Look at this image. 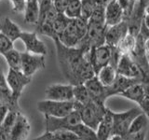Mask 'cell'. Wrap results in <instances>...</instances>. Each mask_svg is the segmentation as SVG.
Here are the masks:
<instances>
[{"label":"cell","mask_w":149,"mask_h":140,"mask_svg":"<svg viewBox=\"0 0 149 140\" xmlns=\"http://www.w3.org/2000/svg\"><path fill=\"white\" fill-rule=\"evenodd\" d=\"M53 41L56 45L60 68L69 84L73 86L84 84L88 79L95 76L92 65L87 57L88 51L77 47H66L57 38Z\"/></svg>","instance_id":"6da1fadb"},{"label":"cell","mask_w":149,"mask_h":140,"mask_svg":"<svg viewBox=\"0 0 149 140\" xmlns=\"http://www.w3.org/2000/svg\"><path fill=\"white\" fill-rule=\"evenodd\" d=\"M88 29V21L81 17L72 19L67 27L57 36V39L63 45L74 48L85 36Z\"/></svg>","instance_id":"7a4b0ae2"},{"label":"cell","mask_w":149,"mask_h":140,"mask_svg":"<svg viewBox=\"0 0 149 140\" xmlns=\"http://www.w3.org/2000/svg\"><path fill=\"white\" fill-rule=\"evenodd\" d=\"M74 109L78 111L82 123L96 131L100 121L104 118L106 112L107 107L105 106V105L98 104L94 101H91L86 105L77 104L74 101Z\"/></svg>","instance_id":"3957f363"},{"label":"cell","mask_w":149,"mask_h":140,"mask_svg":"<svg viewBox=\"0 0 149 140\" xmlns=\"http://www.w3.org/2000/svg\"><path fill=\"white\" fill-rule=\"evenodd\" d=\"M74 101H54L42 100L37 103V109L45 116L61 118L68 115L74 110Z\"/></svg>","instance_id":"277c9868"},{"label":"cell","mask_w":149,"mask_h":140,"mask_svg":"<svg viewBox=\"0 0 149 140\" xmlns=\"http://www.w3.org/2000/svg\"><path fill=\"white\" fill-rule=\"evenodd\" d=\"M141 112L142 110L139 107H134L128 111L119 112V113L112 111V120H113L112 136L118 135L121 137H125L128 134V131L132 120Z\"/></svg>","instance_id":"5b68a950"},{"label":"cell","mask_w":149,"mask_h":140,"mask_svg":"<svg viewBox=\"0 0 149 140\" xmlns=\"http://www.w3.org/2000/svg\"><path fill=\"white\" fill-rule=\"evenodd\" d=\"M6 80L9 90H10L13 102L19 105V99H20L24 88L31 82L32 78L25 76L21 70L8 68Z\"/></svg>","instance_id":"8992f818"},{"label":"cell","mask_w":149,"mask_h":140,"mask_svg":"<svg viewBox=\"0 0 149 140\" xmlns=\"http://www.w3.org/2000/svg\"><path fill=\"white\" fill-rule=\"evenodd\" d=\"M116 73L129 78L137 79L143 82H149V78L143 73L130 54H123L119 57L116 64Z\"/></svg>","instance_id":"52a82bcc"},{"label":"cell","mask_w":149,"mask_h":140,"mask_svg":"<svg viewBox=\"0 0 149 140\" xmlns=\"http://www.w3.org/2000/svg\"><path fill=\"white\" fill-rule=\"evenodd\" d=\"M82 123L78 111L74 109L72 112L64 117L55 118V117L45 116L46 132H55L59 130H69L73 126Z\"/></svg>","instance_id":"ba28073f"},{"label":"cell","mask_w":149,"mask_h":140,"mask_svg":"<svg viewBox=\"0 0 149 140\" xmlns=\"http://www.w3.org/2000/svg\"><path fill=\"white\" fill-rule=\"evenodd\" d=\"M87 57L91 62L96 75L101 68L110 64L112 57V48L106 44L95 47L88 51Z\"/></svg>","instance_id":"9c48e42d"},{"label":"cell","mask_w":149,"mask_h":140,"mask_svg":"<svg viewBox=\"0 0 149 140\" xmlns=\"http://www.w3.org/2000/svg\"><path fill=\"white\" fill-rule=\"evenodd\" d=\"M46 66V60L44 55L34 54L31 52H22L21 71L27 77L35 75L38 70L44 69Z\"/></svg>","instance_id":"30bf717a"},{"label":"cell","mask_w":149,"mask_h":140,"mask_svg":"<svg viewBox=\"0 0 149 140\" xmlns=\"http://www.w3.org/2000/svg\"><path fill=\"white\" fill-rule=\"evenodd\" d=\"M72 84H51L46 89L47 99L54 101H74Z\"/></svg>","instance_id":"8fae6325"},{"label":"cell","mask_w":149,"mask_h":140,"mask_svg":"<svg viewBox=\"0 0 149 140\" xmlns=\"http://www.w3.org/2000/svg\"><path fill=\"white\" fill-rule=\"evenodd\" d=\"M20 39L25 45L28 52L44 56L47 54V47L44 42L38 38L36 32H22Z\"/></svg>","instance_id":"7c38bea8"},{"label":"cell","mask_w":149,"mask_h":140,"mask_svg":"<svg viewBox=\"0 0 149 140\" xmlns=\"http://www.w3.org/2000/svg\"><path fill=\"white\" fill-rule=\"evenodd\" d=\"M31 132V125L26 117L20 111L9 132V140H26Z\"/></svg>","instance_id":"4fadbf2b"},{"label":"cell","mask_w":149,"mask_h":140,"mask_svg":"<svg viewBox=\"0 0 149 140\" xmlns=\"http://www.w3.org/2000/svg\"><path fill=\"white\" fill-rule=\"evenodd\" d=\"M128 34V24L125 20L118 24L106 27L105 31V44L111 48H116L120 40Z\"/></svg>","instance_id":"5bb4252c"},{"label":"cell","mask_w":149,"mask_h":140,"mask_svg":"<svg viewBox=\"0 0 149 140\" xmlns=\"http://www.w3.org/2000/svg\"><path fill=\"white\" fill-rule=\"evenodd\" d=\"M124 10L116 0H109L104 8L105 25L112 26L124 21Z\"/></svg>","instance_id":"9a60e30c"},{"label":"cell","mask_w":149,"mask_h":140,"mask_svg":"<svg viewBox=\"0 0 149 140\" xmlns=\"http://www.w3.org/2000/svg\"><path fill=\"white\" fill-rule=\"evenodd\" d=\"M84 85L87 88V90L91 95L92 101H94L98 104L104 105L105 101L108 97L106 94V87H104L102 84L99 81V79L96 77H92L91 78L84 83Z\"/></svg>","instance_id":"2e32d148"},{"label":"cell","mask_w":149,"mask_h":140,"mask_svg":"<svg viewBox=\"0 0 149 140\" xmlns=\"http://www.w3.org/2000/svg\"><path fill=\"white\" fill-rule=\"evenodd\" d=\"M112 129H113L112 111L107 108L104 118L102 119L96 129L97 140H109L112 136Z\"/></svg>","instance_id":"e0dca14e"},{"label":"cell","mask_w":149,"mask_h":140,"mask_svg":"<svg viewBox=\"0 0 149 140\" xmlns=\"http://www.w3.org/2000/svg\"><path fill=\"white\" fill-rule=\"evenodd\" d=\"M0 32L14 42L20 38L22 31L17 23L11 21L9 18L6 17L3 19V21L0 23Z\"/></svg>","instance_id":"ac0fdd59"},{"label":"cell","mask_w":149,"mask_h":140,"mask_svg":"<svg viewBox=\"0 0 149 140\" xmlns=\"http://www.w3.org/2000/svg\"><path fill=\"white\" fill-rule=\"evenodd\" d=\"M40 8L38 0H26L25 10L23 12L24 22L30 24H36L39 19Z\"/></svg>","instance_id":"d6986e66"},{"label":"cell","mask_w":149,"mask_h":140,"mask_svg":"<svg viewBox=\"0 0 149 140\" xmlns=\"http://www.w3.org/2000/svg\"><path fill=\"white\" fill-rule=\"evenodd\" d=\"M33 140H79V138L69 130H59L55 132H45Z\"/></svg>","instance_id":"ffe728a7"},{"label":"cell","mask_w":149,"mask_h":140,"mask_svg":"<svg viewBox=\"0 0 149 140\" xmlns=\"http://www.w3.org/2000/svg\"><path fill=\"white\" fill-rule=\"evenodd\" d=\"M116 76H118L116 68L111 64H107L102 68H101L96 74V77L99 79V81L104 87L111 86L114 83Z\"/></svg>","instance_id":"44dd1931"},{"label":"cell","mask_w":149,"mask_h":140,"mask_svg":"<svg viewBox=\"0 0 149 140\" xmlns=\"http://www.w3.org/2000/svg\"><path fill=\"white\" fill-rule=\"evenodd\" d=\"M69 131H71L76 134L79 140H97L96 131L88 127V125L84 124L83 123L73 126L72 128L69 129Z\"/></svg>","instance_id":"7402d4cb"},{"label":"cell","mask_w":149,"mask_h":140,"mask_svg":"<svg viewBox=\"0 0 149 140\" xmlns=\"http://www.w3.org/2000/svg\"><path fill=\"white\" fill-rule=\"evenodd\" d=\"M136 44H137V36H134L128 33L120 40L118 46L116 47V50L120 56L123 54H130L135 49Z\"/></svg>","instance_id":"603a6c76"},{"label":"cell","mask_w":149,"mask_h":140,"mask_svg":"<svg viewBox=\"0 0 149 140\" xmlns=\"http://www.w3.org/2000/svg\"><path fill=\"white\" fill-rule=\"evenodd\" d=\"M148 120L149 119L144 113H143V112L139 113L132 120V123L130 125L127 135H135L137 134L144 132V130H146L147 123H148Z\"/></svg>","instance_id":"cb8c5ba5"},{"label":"cell","mask_w":149,"mask_h":140,"mask_svg":"<svg viewBox=\"0 0 149 140\" xmlns=\"http://www.w3.org/2000/svg\"><path fill=\"white\" fill-rule=\"evenodd\" d=\"M74 93V101L80 105H86L90 103L91 100L90 93H88L87 88L84 84H78V85H74L73 89Z\"/></svg>","instance_id":"d4e9b609"},{"label":"cell","mask_w":149,"mask_h":140,"mask_svg":"<svg viewBox=\"0 0 149 140\" xmlns=\"http://www.w3.org/2000/svg\"><path fill=\"white\" fill-rule=\"evenodd\" d=\"M6 60L8 67L15 70H21V62H22V52H19L15 49L7 51L2 54Z\"/></svg>","instance_id":"484cf974"},{"label":"cell","mask_w":149,"mask_h":140,"mask_svg":"<svg viewBox=\"0 0 149 140\" xmlns=\"http://www.w3.org/2000/svg\"><path fill=\"white\" fill-rule=\"evenodd\" d=\"M63 14L70 19H77L81 16V0H70Z\"/></svg>","instance_id":"4316f807"},{"label":"cell","mask_w":149,"mask_h":140,"mask_svg":"<svg viewBox=\"0 0 149 140\" xmlns=\"http://www.w3.org/2000/svg\"><path fill=\"white\" fill-rule=\"evenodd\" d=\"M71 20L72 19L66 17L63 13H58L57 17L55 18V20L52 22V29L56 36H58L67 27Z\"/></svg>","instance_id":"83f0119b"},{"label":"cell","mask_w":149,"mask_h":140,"mask_svg":"<svg viewBox=\"0 0 149 140\" xmlns=\"http://www.w3.org/2000/svg\"><path fill=\"white\" fill-rule=\"evenodd\" d=\"M95 8V0H81V18L88 21Z\"/></svg>","instance_id":"f1b7e54d"},{"label":"cell","mask_w":149,"mask_h":140,"mask_svg":"<svg viewBox=\"0 0 149 140\" xmlns=\"http://www.w3.org/2000/svg\"><path fill=\"white\" fill-rule=\"evenodd\" d=\"M12 49H14L13 41L0 32V54H3Z\"/></svg>","instance_id":"f546056e"},{"label":"cell","mask_w":149,"mask_h":140,"mask_svg":"<svg viewBox=\"0 0 149 140\" xmlns=\"http://www.w3.org/2000/svg\"><path fill=\"white\" fill-rule=\"evenodd\" d=\"M11 4V8L16 13H23L25 10L26 0H8Z\"/></svg>","instance_id":"4dcf8cb0"},{"label":"cell","mask_w":149,"mask_h":140,"mask_svg":"<svg viewBox=\"0 0 149 140\" xmlns=\"http://www.w3.org/2000/svg\"><path fill=\"white\" fill-rule=\"evenodd\" d=\"M54 8L57 9V11L60 13H63L65 8L67 7L70 0H52Z\"/></svg>","instance_id":"1f68e13d"},{"label":"cell","mask_w":149,"mask_h":140,"mask_svg":"<svg viewBox=\"0 0 149 140\" xmlns=\"http://www.w3.org/2000/svg\"><path fill=\"white\" fill-rule=\"evenodd\" d=\"M9 108L6 106V105H1L0 106V125L2 124V123L4 121L5 118H6V116L8 114Z\"/></svg>","instance_id":"d6a6232c"},{"label":"cell","mask_w":149,"mask_h":140,"mask_svg":"<svg viewBox=\"0 0 149 140\" xmlns=\"http://www.w3.org/2000/svg\"><path fill=\"white\" fill-rule=\"evenodd\" d=\"M144 132L137 134L135 135H126L123 137V140H144Z\"/></svg>","instance_id":"836d02e7"},{"label":"cell","mask_w":149,"mask_h":140,"mask_svg":"<svg viewBox=\"0 0 149 140\" xmlns=\"http://www.w3.org/2000/svg\"><path fill=\"white\" fill-rule=\"evenodd\" d=\"M142 25H143V27H146V29L149 30V15H148V14H144V13H143Z\"/></svg>","instance_id":"e575fe53"},{"label":"cell","mask_w":149,"mask_h":140,"mask_svg":"<svg viewBox=\"0 0 149 140\" xmlns=\"http://www.w3.org/2000/svg\"><path fill=\"white\" fill-rule=\"evenodd\" d=\"M0 140H9V134L0 128Z\"/></svg>","instance_id":"d590c367"},{"label":"cell","mask_w":149,"mask_h":140,"mask_svg":"<svg viewBox=\"0 0 149 140\" xmlns=\"http://www.w3.org/2000/svg\"><path fill=\"white\" fill-rule=\"evenodd\" d=\"M143 49L146 50V54H149V36L143 39Z\"/></svg>","instance_id":"8d00e7d4"},{"label":"cell","mask_w":149,"mask_h":140,"mask_svg":"<svg viewBox=\"0 0 149 140\" xmlns=\"http://www.w3.org/2000/svg\"><path fill=\"white\" fill-rule=\"evenodd\" d=\"M143 12H144V14H148V15H149V0L146 2V6H144Z\"/></svg>","instance_id":"74e56055"},{"label":"cell","mask_w":149,"mask_h":140,"mask_svg":"<svg viewBox=\"0 0 149 140\" xmlns=\"http://www.w3.org/2000/svg\"><path fill=\"white\" fill-rule=\"evenodd\" d=\"M109 140H123V137L118 136V135H113V136H111Z\"/></svg>","instance_id":"f35d334b"},{"label":"cell","mask_w":149,"mask_h":140,"mask_svg":"<svg viewBox=\"0 0 149 140\" xmlns=\"http://www.w3.org/2000/svg\"><path fill=\"white\" fill-rule=\"evenodd\" d=\"M147 60H148V64H149V54H147Z\"/></svg>","instance_id":"ab89813d"},{"label":"cell","mask_w":149,"mask_h":140,"mask_svg":"<svg viewBox=\"0 0 149 140\" xmlns=\"http://www.w3.org/2000/svg\"><path fill=\"white\" fill-rule=\"evenodd\" d=\"M2 105V103H1V101H0V106H1Z\"/></svg>","instance_id":"60d3db41"}]
</instances>
